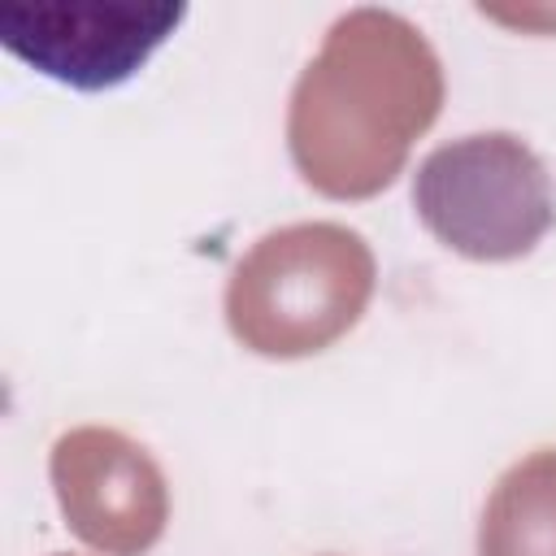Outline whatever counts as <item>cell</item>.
<instances>
[{
  "instance_id": "1",
  "label": "cell",
  "mask_w": 556,
  "mask_h": 556,
  "mask_svg": "<svg viewBox=\"0 0 556 556\" xmlns=\"http://www.w3.org/2000/svg\"><path fill=\"white\" fill-rule=\"evenodd\" d=\"M443 65L430 39L391 9L334 17L287 104L300 178L330 200H369L395 182L413 143L439 122Z\"/></svg>"
},
{
  "instance_id": "2",
  "label": "cell",
  "mask_w": 556,
  "mask_h": 556,
  "mask_svg": "<svg viewBox=\"0 0 556 556\" xmlns=\"http://www.w3.org/2000/svg\"><path fill=\"white\" fill-rule=\"evenodd\" d=\"M374 282L365 235L343 222H295L239 256L226 278V326L256 356H317L365 317Z\"/></svg>"
},
{
  "instance_id": "3",
  "label": "cell",
  "mask_w": 556,
  "mask_h": 556,
  "mask_svg": "<svg viewBox=\"0 0 556 556\" xmlns=\"http://www.w3.org/2000/svg\"><path fill=\"white\" fill-rule=\"evenodd\" d=\"M421 226L469 261H517L556 222V195L539 152L508 130L439 143L413 174Z\"/></svg>"
},
{
  "instance_id": "4",
  "label": "cell",
  "mask_w": 556,
  "mask_h": 556,
  "mask_svg": "<svg viewBox=\"0 0 556 556\" xmlns=\"http://www.w3.org/2000/svg\"><path fill=\"white\" fill-rule=\"evenodd\" d=\"M182 17L187 4L148 0H9L0 4V43L74 91H109L135 78Z\"/></svg>"
},
{
  "instance_id": "5",
  "label": "cell",
  "mask_w": 556,
  "mask_h": 556,
  "mask_svg": "<svg viewBox=\"0 0 556 556\" xmlns=\"http://www.w3.org/2000/svg\"><path fill=\"white\" fill-rule=\"evenodd\" d=\"M48 478L65 526L100 556H143L169 521V486L143 443L113 426H74L52 443Z\"/></svg>"
},
{
  "instance_id": "6",
  "label": "cell",
  "mask_w": 556,
  "mask_h": 556,
  "mask_svg": "<svg viewBox=\"0 0 556 556\" xmlns=\"http://www.w3.org/2000/svg\"><path fill=\"white\" fill-rule=\"evenodd\" d=\"M478 556H556V447H534L495 478Z\"/></svg>"
},
{
  "instance_id": "7",
  "label": "cell",
  "mask_w": 556,
  "mask_h": 556,
  "mask_svg": "<svg viewBox=\"0 0 556 556\" xmlns=\"http://www.w3.org/2000/svg\"><path fill=\"white\" fill-rule=\"evenodd\" d=\"M56 556H61V552H56Z\"/></svg>"
}]
</instances>
